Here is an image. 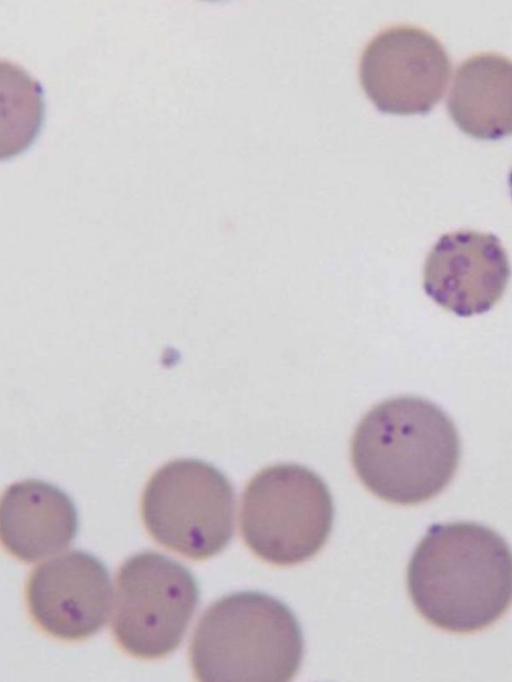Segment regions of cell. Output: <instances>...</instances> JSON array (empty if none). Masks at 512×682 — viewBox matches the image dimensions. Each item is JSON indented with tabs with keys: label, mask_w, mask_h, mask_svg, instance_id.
Wrapping results in <instances>:
<instances>
[{
	"label": "cell",
	"mask_w": 512,
	"mask_h": 682,
	"mask_svg": "<svg viewBox=\"0 0 512 682\" xmlns=\"http://www.w3.org/2000/svg\"><path fill=\"white\" fill-rule=\"evenodd\" d=\"M407 585L434 626L460 634L483 630L512 605V549L475 522L434 524L411 556Z\"/></svg>",
	"instance_id": "obj_1"
},
{
	"label": "cell",
	"mask_w": 512,
	"mask_h": 682,
	"mask_svg": "<svg viewBox=\"0 0 512 682\" xmlns=\"http://www.w3.org/2000/svg\"><path fill=\"white\" fill-rule=\"evenodd\" d=\"M461 457L457 429L436 404L399 396L374 406L355 429L351 458L364 486L401 505L428 501L453 479Z\"/></svg>",
	"instance_id": "obj_2"
},
{
	"label": "cell",
	"mask_w": 512,
	"mask_h": 682,
	"mask_svg": "<svg viewBox=\"0 0 512 682\" xmlns=\"http://www.w3.org/2000/svg\"><path fill=\"white\" fill-rule=\"evenodd\" d=\"M304 652L301 627L280 600L242 591L215 601L199 619L190 645L197 680L286 682Z\"/></svg>",
	"instance_id": "obj_3"
},
{
	"label": "cell",
	"mask_w": 512,
	"mask_h": 682,
	"mask_svg": "<svg viewBox=\"0 0 512 682\" xmlns=\"http://www.w3.org/2000/svg\"><path fill=\"white\" fill-rule=\"evenodd\" d=\"M334 508L328 487L298 464L264 468L242 495L240 527L248 547L281 566L315 555L332 529Z\"/></svg>",
	"instance_id": "obj_4"
},
{
	"label": "cell",
	"mask_w": 512,
	"mask_h": 682,
	"mask_svg": "<svg viewBox=\"0 0 512 682\" xmlns=\"http://www.w3.org/2000/svg\"><path fill=\"white\" fill-rule=\"evenodd\" d=\"M141 515L159 544L190 559H207L220 553L233 537L234 489L207 462L172 460L147 482Z\"/></svg>",
	"instance_id": "obj_5"
},
{
	"label": "cell",
	"mask_w": 512,
	"mask_h": 682,
	"mask_svg": "<svg viewBox=\"0 0 512 682\" xmlns=\"http://www.w3.org/2000/svg\"><path fill=\"white\" fill-rule=\"evenodd\" d=\"M199 601L191 571L163 554L144 551L117 574L113 633L130 655L157 659L181 644Z\"/></svg>",
	"instance_id": "obj_6"
},
{
	"label": "cell",
	"mask_w": 512,
	"mask_h": 682,
	"mask_svg": "<svg viewBox=\"0 0 512 682\" xmlns=\"http://www.w3.org/2000/svg\"><path fill=\"white\" fill-rule=\"evenodd\" d=\"M451 70L448 53L434 35L396 25L369 41L361 54L359 78L379 111L425 114L442 98Z\"/></svg>",
	"instance_id": "obj_7"
},
{
	"label": "cell",
	"mask_w": 512,
	"mask_h": 682,
	"mask_svg": "<svg viewBox=\"0 0 512 682\" xmlns=\"http://www.w3.org/2000/svg\"><path fill=\"white\" fill-rule=\"evenodd\" d=\"M112 581L94 555L71 550L38 565L26 587L28 608L48 634L69 641L87 639L107 623Z\"/></svg>",
	"instance_id": "obj_8"
},
{
	"label": "cell",
	"mask_w": 512,
	"mask_h": 682,
	"mask_svg": "<svg viewBox=\"0 0 512 682\" xmlns=\"http://www.w3.org/2000/svg\"><path fill=\"white\" fill-rule=\"evenodd\" d=\"M511 275L500 239L475 230L441 236L429 251L423 288L442 308L461 317L489 311L502 297Z\"/></svg>",
	"instance_id": "obj_9"
},
{
	"label": "cell",
	"mask_w": 512,
	"mask_h": 682,
	"mask_svg": "<svg viewBox=\"0 0 512 682\" xmlns=\"http://www.w3.org/2000/svg\"><path fill=\"white\" fill-rule=\"evenodd\" d=\"M4 547L16 558L35 562L65 549L76 537L78 514L59 487L38 479L10 485L0 504Z\"/></svg>",
	"instance_id": "obj_10"
},
{
	"label": "cell",
	"mask_w": 512,
	"mask_h": 682,
	"mask_svg": "<svg viewBox=\"0 0 512 682\" xmlns=\"http://www.w3.org/2000/svg\"><path fill=\"white\" fill-rule=\"evenodd\" d=\"M447 108L461 131L477 139L512 134V60L495 53L469 57L458 67Z\"/></svg>",
	"instance_id": "obj_11"
},
{
	"label": "cell",
	"mask_w": 512,
	"mask_h": 682,
	"mask_svg": "<svg viewBox=\"0 0 512 682\" xmlns=\"http://www.w3.org/2000/svg\"><path fill=\"white\" fill-rule=\"evenodd\" d=\"M509 186H510L511 195H512V171H511L510 176H509Z\"/></svg>",
	"instance_id": "obj_12"
}]
</instances>
